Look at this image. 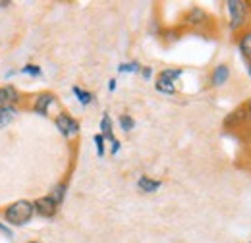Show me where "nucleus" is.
<instances>
[{"label":"nucleus","instance_id":"1","mask_svg":"<svg viewBox=\"0 0 251 243\" xmlns=\"http://www.w3.org/2000/svg\"><path fill=\"white\" fill-rule=\"evenodd\" d=\"M35 214V207H33V201L27 199H20V201H14L12 205L4 207L2 209V216L8 224L12 226H25L29 224Z\"/></svg>","mask_w":251,"mask_h":243},{"label":"nucleus","instance_id":"2","mask_svg":"<svg viewBox=\"0 0 251 243\" xmlns=\"http://www.w3.org/2000/svg\"><path fill=\"white\" fill-rule=\"evenodd\" d=\"M226 10H228V25L232 33H242L246 24H248V16H250V6L248 2H240V0H230L226 2Z\"/></svg>","mask_w":251,"mask_h":243},{"label":"nucleus","instance_id":"3","mask_svg":"<svg viewBox=\"0 0 251 243\" xmlns=\"http://www.w3.org/2000/svg\"><path fill=\"white\" fill-rule=\"evenodd\" d=\"M184 24L193 29H207V27H215V18H211L203 8L195 6L184 14Z\"/></svg>","mask_w":251,"mask_h":243},{"label":"nucleus","instance_id":"4","mask_svg":"<svg viewBox=\"0 0 251 243\" xmlns=\"http://www.w3.org/2000/svg\"><path fill=\"white\" fill-rule=\"evenodd\" d=\"M56 102H58V98H56L54 93H49V91L37 93L31 98V102H29V110L35 112V114H39V116L49 118V116H50V108H52Z\"/></svg>","mask_w":251,"mask_h":243},{"label":"nucleus","instance_id":"5","mask_svg":"<svg viewBox=\"0 0 251 243\" xmlns=\"http://www.w3.org/2000/svg\"><path fill=\"white\" fill-rule=\"evenodd\" d=\"M222 125H224V129H228V131H242L244 127H248L251 125L250 120H248V110H246V102H242L238 108H234L226 118L222 122Z\"/></svg>","mask_w":251,"mask_h":243},{"label":"nucleus","instance_id":"6","mask_svg":"<svg viewBox=\"0 0 251 243\" xmlns=\"http://www.w3.org/2000/svg\"><path fill=\"white\" fill-rule=\"evenodd\" d=\"M54 125L58 127V131L62 133L66 139H72V137H75L79 133V122L75 120L72 114L64 112V110L54 116Z\"/></svg>","mask_w":251,"mask_h":243},{"label":"nucleus","instance_id":"7","mask_svg":"<svg viewBox=\"0 0 251 243\" xmlns=\"http://www.w3.org/2000/svg\"><path fill=\"white\" fill-rule=\"evenodd\" d=\"M33 207H35V213L39 214V216H43V218H52V216H56V213H58V205L49 195L35 199L33 201Z\"/></svg>","mask_w":251,"mask_h":243},{"label":"nucleus","instance_id":"8","mask_svg":"<svg viewBox=\"0 0 251 243\" xmlns=\"http://www.w3.org/2000/svg\"><path fill=\"white\" fill-rule=\"evenodd\" d=\"M228 79H230V66H228V64H219V66L213 68L211 77H209L211 87H220V85H224Z\"/></svg>","mask_w":251,"mask_h":243},{"label":"nucleus","instance_id":"9","mask_svg":"<svg viewBox=\"0 0 251 243\" xmlns=\"http://www.w3.org/2000/svg\"><path fill=\"white\" fill-rule=\"evenodd\" d=\"M236 39H238V49H240L242 56L246 58V62H251V27L238 33Z\"/></svg>","mask_w":251,"mask_h":243},{"label":"nucleus","instance_id":"10","mask_svg":"<svg viewBox=\"0 0 251 243\" xmlns=\"http://www.w3.org/2000/svg\"><path fill=\"white\" fill-rule=\"evenodd\" d=\"M18 114H20V108L18 106H14V104H2L0 106V129L8 127L12 122L18 118Z\"/></svg>","mask_w":251,"mask_h":243},{"label":"nucleus","instance_id":"11","mask_svg":"<svg viewBox=\"0 0 251 243\" xmlns=\"http://www.w3.org/2000/svg\"><path fill=\"white\" fill-rule=\"evenodd\" d=\"M160 185H162L160 180L149 178V176H141V178L137 180V189H139L141 193H155V191L160 189Z\"/></svg>","mask_w":251,"mask_h":243},{"label":"nucleus","instance_id":"12","mask_svg":"<svg viewBox=\"0 0 251 243\" xmlns=\"http://www.w3.org/2000/svg\"><path fill=\"white\" fill-rule=\"evenodd\" d=\"M100 135H102L104 139H108L110 143L116 141V137H114V129H112V120H110L108 112L102 114V120H100Z\"/></svg>","mask_w":251,"mask_h":243},{"label":"nucleus","instance_id":"13","mask_svg":"<svg viewBox=\"0 0 251 243\" xmlns=\"http://www.w3.org/2000/svg\"><path fill=\"white\" fill-rule=\"evenodd\" d=\"M155 89L158 93H164V95H174L176 93V83H172L170 79H166L158 73L157 79H155Z\"/></svg>","mask_w":251,"mask_h":243},{"label":"nucleus","instance_id":"14","mask_svg":"<svg viewBox=\"0 0 251 243\" xmlns=\"http://www.w3.org/2000/svg\"><path fill=\"white\" fill-rule=\"evenodd\" d=\"M66 191H68V183L66 182H60L56 183V185H52V189H50V193H49V197L60 207L64 201V197H66Z\"/></svg>","mask_w":251,"mask_h":243},{"label":"nucleus","instance_id":"15","mask_svg":"<svg viewBox=\"0 0 251 243\" xmlns=\"http://www.w3.org/2000/svg\"><path fill=\"white\" fill-rule=\"evenodd\" d=\"M72 91H74V95H75V98L83 104V106H87V104H91L93 102V93H89V91H83L81 87H77V85H74L72 87Z\"/></svg>","mask_w":251,"mask_h":243},{"label":"nucleus","instance_id":"16","mask_svg":"<svg viewBox=\"0 0 251 243\" xmlns=\"http://www.w3.org/2000/svg\"><path fill=\"white\" fill-rule=\"evenodd\" d=\"M182 73H184V70H182V68H166V70H162V72H160V75H162V77H166V79H170L172 83H174L176 79H180V77H182Z\"/></svg>","mask_w":251,"mask_h":243},{"label":"nucleus","instance_id":"17","mask_svg":"<svg viewBox=\"0 0 251 243\" xmlns=\"http://www.w3.org/2000/svg\"><path fill=\"white\" fill-rule=\"evenodd\" d=\"M118 123H120V127H122V131H126V133H129V131L135 127V120H133L129 114H122V116L118 118Z\"/></svg>","mask_w":251,"mask_h":243},{"label":"nucleus","instance_id":"18","mask_svg":"<svg viewBox=\"0 0 251 243\" xmlns=\"http://www.w3.org/2000/svg\"><path fill=\"white\" fill-rule=\"evenodd\" d=\"M118 72H122V73H133V72H141V66H139L137 62L120 64V66H118Z\"/></svg>","mask_w":251,"mask_h":243},{"label":"nucleus","instance_id":"19","mask_svg":"<svg viewBox=\"0 0 251 243\" xmlns=\"http://www.w3.org/2000/svg\"><path fill=\"white\" fill-rule=\"evenodd\" d=\"M22 73H27V75H31V77H39V75L43 73V70H41L39 66H35V64H25V66L22 68Z\"/></svg>","mask_w":251,"mask_h":243},{"label":"nucleus","instance_id":"20","mask_svg":"<svg viewBox=\"0 0 251 243\" xmlns=\"http://www.w3.org/2000/svg\"><path fill=\"white\" fill-rule=\"evenodd\" d=\"M95 145H97V154L99 156H104V137L100 135V133H97L93 137Z\"/></svg>","mask_w":251,"mask_h":243},{"label":"nucleus","instance_id":"21","mask_svg":"<svg viewBox=\"0 0 251 243\" xmlns=\"http://www.w3.org/2000/svg\"><path fill=\"white\" fill-rule=\"evenodd\" d=\"M0 232H2V234H4V236H6V238H10V240H12V238H14V232H12V230H10V228H8V226H4V224H2V222H0Z\"/></svg>","mask_w":251,"mask_h":243},{"label":"nucleus","instance_id":"22","mask_svg":"<svg viewBox=\"0 0 251 243\" xmlns=\"http://www.w3.org/2000/svg\"><path fill=\"white\" fill-rule=\"evenodd\" d=\"M141 75H143V79H151V75H153V70L147 66V68H141Z\"/></svg>","mask_w":251,"mask_h":243},{"label":"nucleus","instance_id":"23","mask_svg":"<svg viewBox=\"0 0 251 243\" xmlns=\"http://www.w3.org/2000/svg\"><path fill=\"white\" fill-rule=\"evenodd\" d=\"M120 147H122V145H120V141H118V139H116V141H112V143H110V152H112V154H118Z\"/></svg>","mask_w":251,"mask_h":243},{"label":"nucleus","instance_id":"24","mask_svg":"<svg viewBox=\"0 0 251 243\" xmlns=\"http://www.w3.org/2000/svg\"><path fill=\"white\" fill-rule=\"evenodd\" d=\"M246 110H248V120H250V123H251V98L246 100Z\"/></svg>","mask_w":251,"mask_h":243},{"label":"nucleus","instance_id":"25","mask_svg":"<svg viewBox=\"0 0 251 243\" xmlns=\"http://www.w3.org/2000/svg\"><path fill=\"white\" fill-rule=\"evenodd\" d=\"M114 89H116V79H110V81H108V91L112 93Z\"/></svg>","mask_w":251,"mask_h":243},{"label":"nucleus","instance_id":"26","mask_svg":"<svg viewBox=\"0 0 251 243\" xmlns=\"http://www.w3.org/2000/svg\"><path fill=\"white\" fill-rule=\"evenodd\" d=\"M10 4H12V2H10V0H6V2H0V8H8V6H10Z\"/></svg>","mask_w":251,"mask_h":243},{"label":"nucleus","instance_id":"27","mask_svg":"<svg viewBox=\"0 0 251 243\" xmlns=\"http://www.w3.org/2000/svg\"><path fill=\"white\" fill-rule=\"evenodd\" d=\"M248 72H250V75H251V62H248Z\"/></svg>","mask_w":251,"mask_h":243},{"label":"nucleus","instance_id":"28","mask_svg":"<svg viewBox=\"0 0 251 243\" xmlns=\"http://www.w3.org/2000/svg\"><path fill=\"white\" fill-rule=\"evenodd\" d=\"M27 243H39V242H37V240H31V242H27Z\"/></svg>","mask_w":251,"mask_h":243},{"label":"nucleus","instance_id":"29","mask_svg":"<svg viewBox=\"0 0 251 243\" xmlns=\"http://www.w3.org/2000/svg\"><path fill=\"white\" fill-rule=\"evenodd\" d=\"M250 243H251V242H250Z\"/></svg>","mask_w":251,"mask_h":243}]
</instances>
